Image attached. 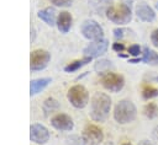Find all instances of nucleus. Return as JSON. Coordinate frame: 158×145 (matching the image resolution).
Returning <instances> with one entry per match:
<instances>
[{
	"label": "nucleus",
	"mask_w": 158,
	"mask_h": 145,
	"mask_svg": "<svg viewBox=\"0 0 158 145\" xmlns=\"http://www.w3.org/2000/svg\"><path fill=\"white\" fill-rule=\"evenodd\" d=\"M30 139L37 144H44L49 139V133L42 124H32L30 127Z\"/></svg>",
	"instance_id": "obj_9"
},
{
	"label": "nucleus",
	"mask_w": 158,
	"mask_h": 145,
	"mask_svg": "<svg viewBox=\"0 0 158 145\" xmlns=\"http://www.w3.org/2000/svg\"><path fill=\"white\" fill-rule=\"evenodd\" d=\"M51 59V54L47 50L37 49L31 53L30 57V68L31 70H42L47 66Z\"/></svg>",
	"instance_id": "obj_6"
},
{
	"label": "nucleus",
	"mask_w": 158,
	"mask_h": 145,
	"mask_svg": "<svg viewBox=\"0 0 158 145\" xmlns=\"http://www.w3.org/2000/svg\"><path fill=\"white\" fill-rule=\"evenodd\" d=\"M89 2L96 11H102L104 9H107L109 0H89Z\"/></svg>",
	"instance_id": "obj_21"
},
{
	"label": "nucleus",
	"mask_w": 158,
	"mask_h": 145,
	"mask_svg": "<svg viewBox=\"0 0 158 145\" xmlns=\"http://www.w3.org/2000/svg\"><path fill=\"white\" fill-rule=\"evenodd\" d=\"M157 9H158V4H157Z\"/></svg>",
	"instance_id": "obj_31"
},
{
	"label": "nucleus",
	"mask_w": 158,
	"mask_h": 145,
	"mask_svg": "<svg viewBox=\"0 0 158 145\" xmlns=\"http://www.w3.org/2000/svg\"><path fill=\"white\" fill-rule=\"evenodd\" d=\"M51 82V79L48 77H43V79H36V80H32L31 84H30V95L33 96L38 92H41L48 84Z\"/></svg>",
	"instance_id": "obj_15"
},
{
	"label": "nucleus",
	"mask_w": 158,
	"mask_h": 145,
	"mask_svg": "<svg viewBox=\"0 0 158 145\" xmlns=\"http://www.w3.org/2000/svg\"><path fill=\"white\" fill-rule=\"evenodd\" d=\"M84 138L86 140H90L93 143H99L102 140L104 135L100 128H98L96 125H88L84 129Z\"/></svg>",
	"instance_id": "obj_12"
},
{
	"label": "nucleus",
	"mask_w": 158,
	"mask_h": 145,
	"mask_svg": "<svg viewBox=\"0 0 158 145\" xmlns=\"http://www.w3.org/2000/svg\"><path fill=\"white\" fill-rule=\"evenodd\" d=\"M128 54L132 57H138L141 54V47L138 44H133L128 48Z\"/></svg>",
	"instance_id": "obj_23"
},
{
	"label": "nucleus",
	"mask_w": 158,
	"mask_h": 145,
	"mask_svg": "<svg viewBox=\"0 0 158 145\" xmlns=\"http://www.w3.org/2000/svg\"><path fill=\"white\" fill-rule=\"evenodd\" d=\"M106 17L114 23L126 25L131 21L132 12L130 6H127L126 4H117V5L109 6L106 9Z\"/></svg>",
	"instance_id": "obj_3"
},
{
	"label": "nucleus",
	"mask_w": 158,
	"mask_h": 145,
	"mask_svg": "<svg viewBox=\"0 0 158 145\" xmlns=\"http://www.w3.org/2000/svg\"><path fill=\"white\" fill-rule=\"evenodd\" d=\"M52 4H54L56 6H60V7H67L72 4L73 0H49Z\"/></svg>",
	"instance_id": "obj_24"
},
{
	"label": "nucleus",
	"mask_w": 158,
	"mask_h": 145,
	"mask_svg": "<svg viewBox=\"0 0 158 145\" xmlns=\"http://www.w3.org/2000/svg\"><path fill=\"white\" fill-rule=\"evenodd\" d=\"M139 61H143L142 58H136V59H131L130 63H139Z\"/></svg>",
	"instance_id": "obj_28"
},
{
	"label": "nucleus",
	"mask_w": 158,
	"mask_h": 145,
	"mask_svg": "<svg viewBox=\"0 0 158 145\" xmlns=\"http://www.w3.org/2000/svg\"><path fill=\"white\" fill-rule=\"evenodd\" d=\"M143 113H144V116H146L147 118H149V119L156 118V117L158 116V107H157V104L153 103V102L147 103V104L144 106V108H143Z\"/></svg>",
	"instance_id": "obj_18"
},
{
	"label": "nucleus",
	"mask_w": 158,
	"mask_h": 145,
	"mask_svg": "<svg viewBox=\"0 0 158 145\" xmlns=\"http://www.w3.org/2000/svg\"><path fill=\"white\" fill-rule=\"evenodd\" d=\"M139 145H153V144H151L149 141H147V140H143V141H141L139 143Z\"/></svg>",
	"instance_id": "obj_29"
},
{
	"label": "nucleus",
	"mask_w": 158,
	"mask_h": 145,
	"mask_svg": "<svg viewBox=\"0 0 158 145\" xmlns=\"http://www.w3.org/2000/svg\"><path fill=\"white\" fill-rule=\"evenodd\" d=\"M94 68H95L96 71H100V72L106 71L107 69L111 68V61H109V60H99V61L95 63Z\"/></svg>",
	"instance_id": "obj_22"
},
{
	"label": "nucleus",
	"mask_w": 158,
	"mask_h": 145,
	"mask_svg": "<svg viewBox=\"0 0 158 145\" xmlns=\"http://www.w3.org/2000/svg\"><path fill=\"white\" fill-rule=\"evenodd\" d=\"M136 116H137V109L135 104L128 100H122L115 106L114 118L120 124H126L135 120Z\"/></svg>",
	"instance_id": "obj_2"
},
{
	"label": "nucleus",
	"mask_w": 158,
	"mask_h": 145,
	"mask_svg": "<svg viewBox=\"0 0 158 145\" xmlns=\"http://www.w3.org/2000/svg\"><path fill=\"white\" fill-rule=\"evenodd\" d=\"M81 33L85 38L90 39V41H98L101 39L104 36V31L101 28V26L94 21V20H86L83 22L81 25Z\"/></svg>",
	"instance_id": "obj_5"
},
{
	"label": "nucleus",
	"mask_w": 158,
	"mask_h": 145,
	"mask_svg": "<svg viewBox=\"0 0 158 145\" xmlns=\"http://www.w3.org/2000/svg\"><path fill=\"white\" fill-rule=\"evenodd\" d=\"M93 145H96V144H93Z\"/></svg>",
	"instance_id": "obj_32"
},
{
	"label": "nucleus",
	"mask_w": 158,
	"mask_h": 145,
	"mask_svg": "<svg viewBox=\"0 0 158 145\" xmlns=\"http://www.w3.org/2000/svg\"><path fill=\"white\" fill-rule=\"evenodd\" d=\"M123 32H125V29H122V28H115L114 29V37L116 39H120L123 37Z\"/></svg>",
	"instance_id": "obj_26"
},
{
	"label": "nucleus",
	"mask_w": 158,
	"mask_h": 145,
	"mask_svg": "<svg viewBox=\"0 0 158 145\" xmlns=\"http://www.w3.org/2000/svg\"><path fill=\"white\" fill-rule=\"evenodd\" d=\"M107 47H109L107 39L101 38V39H98V41H93L89 45H86V47L84 48L83 53H84L85 57L96 58V57L102 55V54L107 50Z\"/></svg>",
	"instance_id": "obj_8"
},
{
	"label": "nucleus",
	"mask_w": 158,
	"mask_h": 145,
	"mask_svg": "<svg viewBox=\"0 0 158 145\" xmlns=\"http://www.w3.org/2000/svg\"><path fill=\"white\" fill-rule=\"evenodd\" d=\"M143 61L151 65H157L158 64V53L154 52L153 49H149L148 47L143 48Z\"/></svg>",
	"instance_id": "obj_16"
},
{
	"label": "nucleus",
	"mask_w": 158,
	"mask_h": 145,
	"mask_svg": "<svg viewBox=\"0 0 158 145\" xmlns=\"http://www.w3.org/2000/svg\"><path fill=\"white\" fill-rule=\"evenodd\" d=\"M67 97L75 108H84L89 102V93L86 88L81 85H75L70 87Z\"/></svg>",
	"instance_id": "obj_4"
},
{
	"label": "nucleus",
	"mask_w": 158,
	"mask_h": 145,
	"mask_svg": "<svg viewBox=\"0 0 158 145\" xmlns=\"http://www.w3.org/2000/svg\"><path fill=\"white\" fill-rule=\"evenodd\" d=\"M58 107H59V103L54 98H47L43 103V111L46 114H49V112L58 109Z\"/></svg>",
	"instance_id": "obj_19"
},
{
	"label": "nucleus",
	"mask_w": 158,
	"mask_h": 145,
	"mask_svg": "<svg viewBox=\"0 0 158 145\" xmlns=\"http://www.w3.org/2000/svg\"><path fill=\"white\" fill-rule=\"evenodd\" d=\"M142 96L144 100H149L153 97L158 96V87H153V86H144L142 90Z\"/></svg>",
	"instance_id": "obj_20"
},
{
	"label": "nucleus",
	"mask_w": 158,
	"mask_h": 145,
	"mask_svg": "<svg viewBox=\"0 0 158 145\" xmlns=\"http://www.w3.org/2000/svg\"><path fill=\"white\" fill-rule=\"evenodd\" d=\"M136 15L139 20H142L144 22H152L156 18L154 10L151 6H148L146 2H139L136 6Z\"/></svg>",
	"instance_id": "obj_11"
},
{
	"label": "nucleus",
	"mask_w": 158,
	"mask_h": 145,
	"mask_svg": "<svg viewBox=\"0 0 158 145\" xmlns=\"http://www.w3.org/2000/svg\"><path fill=\"white\" fill-rule=\"evenodd\" d=\"M111 100L102 92H95L90 102V117L96 122H104L110 113Z\"/></svg>",
	"instance_id": "obj_1"
},
{
	"label": "nucleus",
	"mask_w": 158,
	"mask_h": 145,
	"mask_svg": "<svg viewBox=\"0 0 158 145\" xmlns=\"http://www.w3.org/2000/svg\"><path fill=\"white\" fill-rule=\"evenodd\" d=\"M151 41H152V43H153L154 47H158V28L152 32V34H151Z\"/></svg>",
	"instance_id": "obj_25"
},
{
	"label": "nucleus",
	"mask_w": 158,
	"mask_h": 145,
	"mask_svg": "<svg viewBox=\"0 0 158 145\" xmlns=\"http://www.w3.org/2000/svg\"><path fill=\"white\" fill-rule=\"evenodd\" d=\"M112 48H114V50H116V52H122L123 49H125V45L122 44V43H114V45H112Z\"/></svg>",
	"instance_id": "obj_27"
},
{
	"label": "nucleus",
	"mask_w": 158,
	"mask_h": 145,
	"mask_svg": "<svg viewBox=\"0 0 158 145\" xmlns=\"http://www.w3.org/2000/svg\"><path fill=\"white\" fill-rule=\"evenodd\" d=\"M90 60H91V58H89V57H85V58H84V59H81V60H75V61H73V63L68 64V65L64 68V70H65L67 72H72V71H75V70L80 69L83 65L88 64Z\"/></svg>",
	"instance_id": "obj_17"
},
{
	"label": "nucleus",
	"mask_w": 158,
	"mask_h": 145,
	"mask_svg": "<svg viewBox=\"0 0 158 145\" xmlns=\"http://www.w3.org/2000/svg\"><path fill=\"white\" fill-rule=\"evenodd\" d=\"M122 145H132V144H130V143H125V144H122Z\"/></svg>",
	"instance_id": "obj_30"
},
{
	"label": "nucleus",
	"mask_w": 158,
	"mask_h": 145,
	"mask_svg": "<svg viewBox=\"0 0 158 145\" xmlns=\"http://www.w3.org/2000/svg\"><path fill=\"white\" fill-rule=\"evenodd\" d=\"M51 123H52V125H53L56 129H58V130H72L73 127H74L72 118H70L69 116L64 114V113H58V114H56V116L52 118Z\"/></svg>",
	"instance_id": "obj_10"
},
{
	"label": "nucleus",
	"mask_w": 158,
	"mask_h": 145,
	"mask_svg": "<svg viewBox=\"0 0 158 145\" xmlns=\"http://www.w3.org/2000/svg\"><path fill=\"white\" fill-rule=\"evenodd\" d=\"M70 25H72V16L69 12L67 11H63L58 15L57 17V27L60 32L63 33H67L70 28Z\"/></svg>",
	"instance_id": "obj_13"
},
{
	"label": "nucleus",
	"mask_w": 158,
	"mask_h": 145,
	"mask_svg": "<svg viewBox=\"0 0 158 145\" xmlns=\"http://www.w3.org/2000/svg\"><path fill=\"white\" fill-rule=\"evenodd\" d=\"M38 17L44 21L49 26H54L57 23V17H56V11L53 7H47L44 10H41L38 12Z\"/></svg>",
	"instance_id": "obj_14"
},
{
	"label": "nucleus",
	"mask_w": 158,
	"mask_h": 145,
	"mask_svg": "<svg viewBox=\"0 0 158 145\" xmlns=\"http://www.w3.org/2000/svg\"><path fill=\"white\" fill-rule=\"evenodd\" d=\"M101 84L106 90L112 91V92H118L120 90H122V87L125 85V80L121 75H117L114 72H107L102 76Z\"/></svg>",
	"instance_id": "obj_7"
}]
</instances>
